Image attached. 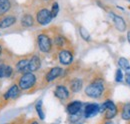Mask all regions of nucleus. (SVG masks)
Listing matches in <instances>:
<instances>
[{"mask_svg":"<svg viewBox=\"0 0 130 124\" xmlns=\"http://www.w3.org/2000/svg\"><path fill=\"white\" fill-rule=\"evenodd\" d=\"M12 7L11 0H0V17L8 14Z\"/></svg>","mask_w":130,"mask_h":124,"instance_id":"6ab92c4d","label":"nucleus"},{"mask_svg":"<svg viewBox=\"0 0 130 124\" xmlns=\"http://www.w3.org/2000/svg\"><path fill=\"white\" fill-rule=\"evenodd\" d=\"M15 83L21 91H30L37 84V76L32 72H25L16 78Z\"/></svg>","mask_w":130,"mask_h":124,"instance_id":"f257e3e1","label":"nucleus"},{"mask_svg":"<svg viewBox=\"0 0 130 124\" xmlns=\"http://www.w3.org/2000/svg\"><path fill=\"white\" fill-rule=\"evenodd\" d=\"M121 116H122V118L124 120H130V102L129 103H126L123 106Z\"/></svg>","mask_w":130,"mask_h":124,"instance_id":"5701e85b","label":"nucleus"},{"mask_svg":"<svg viewBox=\"0 0 130 124\" xmlns=\"http://www.w3.org/2000/svg\"><path fill=\"white\" fill-rule=\"evenodd\" d=\"M109 15L111 17V19H112V21H113L114 25H115L117 30L120 31V32H124L126 30V23H125L124 19L121 16L115 15L114 13H110Z\"/></svg>","mask_w":130,"mask_h":124,"instance_id":"4468645a","label":"nucleus"},{"mask_svg":"<svg viewBox=\"0 0 130 124\" xmlns=\"http://www.w3.org/2000/svg\"><path fill=\"white\" fill-rule=\"evenodd\" d=\"M29 56L25 55V56H20V57H14L12 65L13 68L15 70V73L18 74H22L27 72V67H28V63H29Z\"/></svg>","mask_w":130,"mask_h":124,"instance_id":"39448f33","label":"nucleus"},{"mask_svg":"<svg viewBox=\"0 0 130 124\" xmlns=\"http://www.w3.org/2000/svg\"><path fill=\"white\" fill-rule=\"evenodd\" d=\"M52 40L48 34L40 33L37 36V46L42 53H49L52 49Z\"/></svg>","mask_w":130,"mask_h":124,"instance_id":"20e7f679","label":"nucleus"},{"mask_svg":"<svg viewBox=\"0 0 130 124\" xmlns=\"http://www.w3.org/2000/svg\"><path fill=\"white\" fill-rule=\"evenodd\" d=\"M98 112H99V105L95 103H90L87 104L84 108V116L86 118H90L95 116Z\"/></svg>","mask_w":130,"mask_h":124,"instance_id":"2eb2a0df","label":"nucleus"},{"mask_svg":"<svg viewBox=\"0 0 130 124\" xmlns=\"http://www.w3.org/2000/svg\"><path fill=\"white\" fill-rule=\"evenodd\" d=\"M35 23V18L30 13H24L20 18V24L24 28L32 27Z\"/></svg>","mask_w":130,"mask_h":124,"instance_id":"dca6fc26","label":"nucleus"},{"mask_svg":"<svg viewBox=\"0 0 130 124\" xmlns=\"http://www.w3.org/2000/svg\"><path fill=\"white\" fill-rule=\"evenodd\" d=\"M41 67V59L37 54H33L32 56L29 58V63L27 67V72H36L40 69Z\"/></svg>","mask_w":130,"mask_h":124,"instance_id":"f8f14e48","label":"nucleus"},{"mask_svg":"<svg viewBox=\"0 0 130 124\" xmlns=\"http://www.w3.org/2000/svg\"><path fill=\"white\" fill-rule=\"evenodd\" d=\"M99 112L105 113V119L110 120L117 114V107L111 100H106L101 106H99Z\"/></svg>","mask_w":130,"mask_h":124,"instance_id":"423d86ee","label":"nucleus"},{"mask_svg":"<svg viewBox=\"0 0 130 124\" xmlns=\"http://www.w3.org/2000/svg\"><path fill=\"white\" fill-rule=\"evenodd\" d=\"M29 124H38V122H36V121H33V122H31V123Z\"/></svg>","mask_w":130,"mask_h":124,"instance_id":"c756f323","label":"nucleus"},{"mask_svg":"<svg viewBox=\"0 0 130 124\" xmlns=\"http://www.w3.org/2000/svg\"><path fill=\"white\" fill-rule=\"evenodd\" d=\"M104 91L105 83L101 78H95L85 88V94L90 98H100Z\"/></svg>","mask_w":130,"mask_h":124,"instance_id":"f03ea898","label":"nucleus"},{"mask_svg":"<svg viewBox=\"0 0 130 124\" xmlns=\"http://www.w3.org/2000/svg\"><path fill=\"white\" fill-rule=\"evenodd\" d=\"M118 65H119V67H120L121 69L125 70L126 72H127V71H130V63L126 58L120 57V58L118 59Z\"/></svg>","mask_w":130,"mask_h":124,"instance_id":"412c9836","label":"nucleus"},{"mask_svg":"<svg viewBox=\"0 0 130 124\" xmlns=\"http://www.w3.org/2000/svg\"><path fill=\"white\" fill-rule=\"evenodd\" d=\"M82 108V103L80 101H72L67 105V112L70 115H75L80 112Z\"/></svg>","mask_w":130,"mask_h":124,"instance_id":"f3484780","label":"nucleus"},{"mask_svg":"<svg viewBox=\"0 0 130 124\" xmlns=\"http://www.w3.org/2000/svg\"><path fill=\"white\" fill-rule=\"evenodd\" d=\"M44 1H48V0H44Z\"/></svg>","mask_w":130,"mask_h":124,"instance_id":"2f4dec72","label":"nucleus"},{"mask_svg":"<svg viewBox=\"0 0 130 124\" xmlns=\"http://www.w3.org/2000/svg\"><path fill=\"white\" fill-rule=\"evenodd\" d=\"M14 75L15 70L11 63H0V79H9Z\"/></svg>","mask_w":130,"mask_h":124,"instance_id":"6e6552de","label":"nucleus"},{"mask_svg":"<svg viewBox=\"0 0 130 124\" xmlns=\"http://www.w3.org/2000/svg\"><path fill=\"white\" fill-rule=\"evenodd\" d=\"M125 79H126V83L129 85V87H130V72H126Z\"/></svg>","mask_w":130,"mask_h":124,"instance_id":"bb28decb","label":"nucleus"},{"mask_svg":"<svg viewBox=\"0 0 130 124\" xmlns=\"http://www.w3.org/2000/svg\"><path fill=\"white\" fill-rule=\"evenodd\" d=\"M58 59L63 65H70L73 62V53L69 49H61L58 53Z\"/></svg>","mask_w":130,"mask_h":124,"instance_id":"9d476101","label":"nucleus"},{"mask_svg":"<svg viewBox=\"0 0 130 124\" xmlns=\"http://www.w3.org/2000/svg\"><path fill=\"white\" fill-rule=\"evenodd\" d=\"M50 12H51V16H52V18H55L56 16L58 15V12H59V5H58V3H57V2H53Z\"/></svg>","mask_w":130,"mask_h":124,"instance_id":"b1692460","label":"nucleus"},{"mask_svg":"<svg viewBox=\"0 0 130 124\" xmlns=\"http://www.w3.org/2000/svg\"><path fill=\"white\" fill-rule=\"evenodd\" d=\"M20 93H21V90L20 88L18 87L16 83L14 82L5 92L3 93L0 97V103H1V106L3 107V105H6L8 102L10 101H13L17 99L19 96H20Z\"/></svg>","mask_w":130,"mask_h":124,"instance_id":"7ed1b4c3","label":"nucleus"},{"mask_svg":"<svg viewBox=\"0 0 130 124\" xmlns=\"http://www.w3.org/2000/svg\"><path fill=\"white\" fill-rule=\"evenodd\" d=\"M18 19L15 14H6L0 17V29H7L9 27L14 26L17 23Z\"/></svg>","mask_w":130,"mask_h":124,"instance_id":"1a4fd4ad","label":"nucleus"},{"mask_svg":"<svg viewBox=\"0 0 130 124\" xmlns=\"http://www.w3.org/2000/svg\"><path fill=\"white\" fill-rule=\"evenodd\" d=\"M123 79V73L121 71V69H117L116 73H115V81L116 82H121Z\"/></svg>","mask_w":130,"mask_h":124,"instance_id":"a878e982","label":"nucleus"},{"mask_svg":"<svg viewBox=\"0 0 130 124\" xmlns=\"http://www.w3.org/2000/svg\"><path fill=\"white\" fill-rule=\"evenodd\" d=\"M63 73V69L59 66H55V67H52L48 72L45 74V81L47 83H50L52 81H54L55 79L59 78Z\"/></svg>","mask_w":130,"mask_h":124,"instance_id":"9b49d317","label":"nucleus"},{"mask_svg":"<svg viewBox=\"0 0 130 124\" xmlns=\"http://www.w3.org/2000/svg\"><path fill=\"white\" fill-rule=\"evenodd\" d=\"M2 108V106H1V103H0V109Z\"/></svg>","mask_w":130,"mask_h":124,"instance_id":"7c9ffc66","label":"nucleus"},{"mask_svg":"<svg viewBox=\"0 0 130 124\" xmlns=\"http://www.w3.org/2000/svg\"><path fill=\"white\" fill-rule=\"evenodd\" d=\"M52 19L53 18L51 16V12L48 8H41L36 12L35 21L41 26H45V25L49 24Z\"/></svg>","mask_w":130,"mask_h":124,"instance_id":"0eeeda50","label":"nucleus"},{"mask_svg":"<svg viewBox=\"0 0 130 124\" xmlns=\"http://www.w3.org/2000/svg\"><path fill=\"white\" fill-rule=\"evenodd\" d=\"M80 35H81V37L84 39V40H86V41H88V40H90V34L87 32V30L85 29V28H83V27H80Z\"/></svg>","mask_w":130,"mask_h":124,"instance_id":"393cba45","label":"nucleus"},{"mask_svg":"<svg viewBox=\"0 0 130 124\" xmlns=\"http://www.w3.org/2000/svg\"><path fill=\"white\" fill-rule=\"evenodd\" d=\"M35 110H36V112H37L39 118H40L41 120H43V119L45 118V113H44L43 107H42V100H38V101L36 102V104H35Z\"/></svg>","mask_w":130,"mask_h":124,"instance_id":"aec40b11","label":"nucleus"},{"mask_svg":"<svg viewBox=\"0 0 130 124\" xmlns=\"http://www.w3.org/2000/svg\"><path fill=\"white\" fill-rule=\"evenodd\" d=\"M54 95L59 100H67L70 96V91L65 85H57L54 91Z\"/></svg>","mask_w":130,"mask_h":124,"instance_id":"ddd939ff","label":"nucleus"},{"mask_svg":"<svg viewBox=\"0 0 130 124\" xmlns=\"http://www.w3.org/2000/svg\"><path fill=\"white\" fill-rule=\"evenodd\" d=\"M127 39H128V41H129V43H130V31L127 33Z\"/></svg>","mask_w":130,"mask_h":124,"instance_id":"cd10ccee","label":"nucleus"},{"mask_svg":"<svg viewBox=\"0 0 130 124\" xmlns=\"http://www.w3.org/2000/svg\"><path fill=\"white\" fill-rule=\"evenodd\" d=\"M104 124H113V123H112L111 121H107V122H105Z\"/></svg>","mask_w":130,"mask_h":124,"instance_id":"c85d7f7f","label":"nucleus"},{"mask_svg":"<svg viewBox=\"0 0 130 124\" xmlns=\"http://www.w3.org/2000/svg\"><path fill=\"white\" fill-rule=\"evenodd\" d=\"M54 44L58 48H63L65 46V44H66L65 37L62 36V35H56L55 38H54Z\"/></svg>","mask_w":130,"mask_h":124,"instance_id":"4be33fe9","label":"nucleus"},{"mask_svg":"<svg viewBox=\"0 0 130 124\" xmlns=\"http://www.w3.org/2000/svg\"><path fill=\"white\" fill-rule=\"evenodd\" d=\"M69 87L71 92L73 93H78L81 91L82 87H83V81L80 78H73L70 83H69Z\"/></svg>","mask_w":130,"mask_h":124,"instance_id":"a211bd4d","label":"nucleus"}]
</instances>
